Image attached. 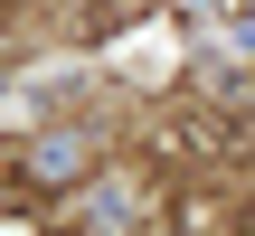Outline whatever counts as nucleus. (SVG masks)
Masks as SVG:
<instances>
[{
    "label": "nucleus",
    "mask_w": 255,
    "mask_h": 236,
    "mask_svg": "<svg viewBox=\"0 0 255 236\" xmlns=\"http://www.w3.org/2000/svg\"><path fill=\"white\" fill-rule=\"evenodd\" d=\"M218 9H255V0H218Z\"/></svg>",
    "instance_id": "obj_4"
},
{
    "label": "nucleus",
    "mask_w": 255,
    "mask_h": 236,
    "mask_svg": "<svg viewBox=\"0 0 255 236\" xmlns=\"http://www.w3.org/2000/svg\"><path fill=\"white\" fill-rule=\"evenodd\" d=\"M161 151H170V161H246V151H255V123L208 104V114H180V123H161Z\"/></svg>",
    "instance_id": "obj_1"
},
{
    "label": "nucleus",
    "mask_w": 255,
    "mask_h": 236,
    "mask_svg": "<svg viewBox=\"0 0 255 236\" xmlns=\"http://www.w3.org/2000/svg\"><path fill=\"white\" fill-rule=\"evenodd\" d=\"M76 170H85V142L66 132V142H47V151H38V161H28L19 180H76Z\"/></svg>",
    "instance_id": "obj_2"
},
{
    "label": "nucleus",
    "mask_w": 255,
    "mask_h": 236,
    "mask_svg": "<svg viewBox=\"0 0 255 236\" xmlns=\"http://www.w3.org/2000/svg\"><path fill=\"white\" fill-rule=\"evenodd\" d=\"M237 236H255V199H246V208H237Z\"/></svg>",
    "instance_id": "obj_3"
}]
</instances>
